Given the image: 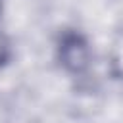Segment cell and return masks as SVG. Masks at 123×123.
<instances>
[{"label": "cell", "instance_id": "cell-2", "mask_svg": "<svg viewBox=\"0 0 123 123\" xmlns=\"http://www.w3.org/2000/svg\"><path fill=\"white\" fill-rule=\"evenodd\" d=\"M15 50H13V42L10 38V35L0 27V71L6 69L12 62H13Z\"/></svg>", "mask_w": 123, "mask_h": 123}, {"label": "cell", "instance_id": "cell-1", "mask_svg": "<svg viewBox=\"0 0 123 123\" xmlns=\"http://www.w3.org/2000/svg\"><path fill=\"white\" fill-rule=\"evenodd\" d=\"M56 60L60 67L71 75L81 77L92 65V46L88 37L79 29H63L58 33L56 38Z\"/></svg>", "mask_w": 123, "mask_h": 123}, {"label": "cell", "instance_id": "cell-3", "mask_svg": "<svg viewBox=\"0 0 123 123\" xmlns=\"http://www.w3.org/2000/svg\"><path fill=\"white\" fill-rule=\"evenodd\" d=\"M2 13H4V0H0V19H2Z\"/></svg>", "mask_w": 123, "mask_h": 123}]
</instances>
